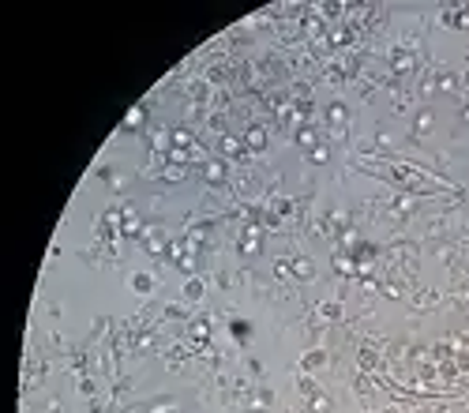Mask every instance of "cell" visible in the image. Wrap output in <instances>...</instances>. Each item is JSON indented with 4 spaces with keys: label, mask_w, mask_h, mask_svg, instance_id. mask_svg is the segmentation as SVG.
Returning a JSON list of instances; mask_svg holds the SVG:
<instances>
[{
    "label": "cell",
    "mask_w": 469,
    "mask_h": 413,
    "mask_svg": "<svg viewBox=\"0 0 469 413\" xmlns=\"http://www.w3.org/2000/svg\"><path fill=\"white\" fill-rule=\"evenodd\" d=\"M319 312H323V320H338L341 316V304H334V301H327L323 308H319Z\"/></svg>",
    "instance_id": "cell-10"
},
{
    "label": "cell",
    "mask_w": 469,
    "mask_h": 413,
    "mask_svg": "<svg viewBox=\"0 0 469 413\" xmlns=\"http://www.w3.org/2000/svg\"><path fill=\"white\" fill-rule=\"evenodd\" d=\"M428 128H432V117H428V113H424V117H417V132H428Z\"/></svg>",
    "instance_id": "cell-19"
},
{
    "label": "cell",
    "mask_w": 469,
    "mask_h": 413,
    "mask_svg": "<svg viewBox=\"0 0 469 413\" xmlns=\"http://www.w3.org/2000/svg\"><path fill=\"white\" fill-rule=\"evenodd\" d=\"M222 151H225V154H240V143L233 139V135H225V139H222Z\"/></svg>",
    "instance_id": "cell-14"
},
{
    "label": "cell",
    "mask_w": 469,
    "mask_h": 413,
    "mask_svg": "<svg viewBox=\"0 0 469 413\" xmlns=\"http://www.w3.org/2000/svg\"><path fill=\"white\" fill-rule=\"evenodd\" d=\"M139 124H143V109H132L128 117H124V128H128V132H135Z\"/></svg>",
    "instance_id": "cell-8"
},
{
    "label": "cell",
    "mask_w": 469,
    "mask_h": 413,
    "mask_svg": "<svg viewBox=\"0 0 469 413\" xmlns=\"http://www.w3.org/2000/svg\"><path fill=\"white\" fill-rule=\"evenodd\" d=\"M184 297H188V301H199V297H203V282H199V278H192V282L184 286Z\"/></svg>",
    "instance_id": "cell-5"
},
{
    "label": "cell",
    "mask_w": 469,
    "mask_h": 413,
    "mask_svg": "<svg viewBox=\"0 0 469 413\" xmlns=\"http://www.w3.org/2000/svg\"><path fill=\"white\" fill-rule=\"evenodd\" d=\"M165 177H169V180H180L184 173H180V165H169V169H165Z\"/></svg>",
    "instance_id": "cell-20"
},
{
    "label": "cell",
    "mask_w": 469,
    "mask_h": 413,
    "mask_svg": "<svg viewBox=\"0 0 469 413\" xmlns=\"http://www.w3.org/2000/svg\"><path fill=\"white\" fill-rule=\"evenodd\" d=\"M169 410H173V402H162V406H154L150 413H169Z\"/></svg>",
    "instance_id": "cell-21"
},
{
    "label": "cell",
    "mask_w": 469,
    "mask_h": 413,
    "mask_svg": "<svg viewBox=\"0 0 469 413\" xmlns=\"http://www.w3.org/2000/svg\"><path fill=\"white\" fill-rule=\"evenodd\" d=\"M222 177H225L222 162H206V180H222Z\"/></svg>",
    "instance_id": "cell-7"
},
{
    "label": "cell",
    "mask_w": 469,
    "mask_h": 413,
    "mask_svg": "<svg viewBox=\"0 0 469 413\" xmlns=\"http://www.w3.org/2000/svg\"><path fill=\"white\" fill-rule=\"evenodd\" d=\"M297 143H304V147H312V143H316V135H312V128H300V132H297Z\"/></svg>",
    "instance_id": "cell-15"
},
{
    "label": "cell",
    "mask_w": 469,
    "mask_h": 413,
    "mask_svg": "<svg viewBox=\"0 0 469 413\" xmlns=\"http://www.w3.org/2000/svg\"><path fill=\"white\" fill-rule=\"evenodd\" d=\"M462 117H466V120H469V105H466V109H462Z\"/></svg>",
    "instance_id": "cell-22"
},
{
    "label": "cell",
    "mask_w": 469,
    "mask_h": 413,
    "mask_svg": "<svg viewBox=\"0 0 469 413\" xmlns=\"http://www.w3.org/2000/svg\"><path fill=\"white\" fill-rule=\"evenodd\" d=\"M331 124H345V105H331Z\"/></svg>",
    "instance_id": "cell-13"
},
{
    "label": "cell",
    "mask_w": 469,
    "mask_h": 413,
    "mask_svg": "<svg viewBox=\"0 0 469 413\" xmlns=\"http://www.w3.org/2000/svg\"><path fill=\"white\" fill-rule=\"evenodd\" d=\"M319 364H323V353H308L304 357V368H319Z\"/></svg>",
    "instance_id": "cell-17"
},
{
    "label": "cell",
    "mask_w": 469,
    "mask_h": 413,
    "mask_svg": "<svg viewBox=\"0 0 469 413\" xmlns=\"http://www.w3.org/2000/svg\"><path fill=\"white\" fill-rule=\"evenodd\" d=\"M244 143H248V151H263V147H267V132H263V128H248Z\"/></svg>",
    "instance_id": "cell-1"
},
{
    "label": "cell",
    "mask_w": 469,
    "mask_h": 413,
    "mask_svg": "<svg viewBox=\"0 0 469 413\" xmlns=\"http://www.w3.org/2000/svg\"><path fill=\"white\" fill-rule=\"evenodd\" d=\"M173 139H177V147H192V135L188 132H173Z\"/></svg>",
    "instance_id": "cell-18"
},
{
    "label": "cell",
    "mask_w": 469,
    "mask_h": 413,
    "mask_svg": "<svg viewBox=\"0 0 469 413\" xmlns=\"http://www.w3.org/2000/svg\"><path fill=\"white\" fill-rule=\"evenodd\" d=\"M334 270H338V274H353V259H345V255H341V259H334Z\"/></svg>",
    "instance_id": "cell-12"
},
{
    "label": "cell",
    "mask_w": 469,
    "mask_h": 413,
    "mask_svg": "<svg viewBox=\"0 0 469 413\" xmlns=\"http://www.w3.org/2000/svg\"><path fill=\"white\" fill-rule=\"evenodd\" d=\"M206 334H210V327H206V320L192 323V338H196V342H206Z\"/></svg>",
    "instance_id": "cell-9"
},
{
    "label": "cell",
    "mask_w": 469,
    "mask_h": 413,
    "mask_svg": "<svg viewBox=\"0 0 469 413\" xmlns=\"http://www.w3.org/2000/svg\"><path fill=\"white\" fill-rule=\"evenodd\" d=\"M240 248H244L248 255H252V252H259V237H256V229H248V237L240 241Z\"/></svg>",
    "instance_id": "cell-6"
},
{
    "label": "cell",
    "mask_w": 469,
    "mask_h": 413,
    "mask_svg": "<svg viewBox=\"0 0 469 413\" xmlns=\"http://www.w3.org/2000/svg\"><path fill=\"white\" fill-rule=\"evenodd\" d=\"M229 330H233V338H237V342H244V338L252 334V323H244V320H233V323H229Z\"/></svg>",
    "instance_id": "cell-3"
},
{
    "label": "cell",
    "mask_w": 469,
    "mask_h": 413,
    "mask_svg": "<svg viewBox=\"0 0 469 413\" xmlns=\"http://www.w3.org/2000/svg\"><path fill=\"white\" fill-rule=\"evenodd\" d=\"M293 274H297V278H312V274H316V267H312L308 259H293Z\"/></svg>",
    "instance_id": "cell-4"
},
{
    "label": "cell",
    "mask_w": 469,
    "mask_h": 413,
    "mask_svg": "<svg viewBox=\"0 0 469 413\" xmlns=\"http://www.w3.org/2000/svg\"><path fill=\"white\" fill-rule=\"evenodd\" d=\"M327 158H331V151H327V147H316V151H312V162H316V165H323Z\"/></svg>",
    "instance_id": "cell-16"
},
{
    "label": "cell",
    "mask_w": 469,
    "mask_h": 413,
    "mask_svg": "<svg viewBox=\"0 0 469 413\" xmlns=\"http://www.w3.org/2000/svg\"><path fill=\"white\" fill-rule=\"evenodd\" d=\"M132 289H135V293H150L154 278H150V274H135V278H132Z\"/></svg>",
    "instance_id": "cell-2"
},
{
    "label": "cell",
    "mask_w": 469,
    "mask_h": 413,
    "mask_svg": "<svg viewBox=\"0 0 469 413\" xmlns=\"http://www.w3.org/2000/svg\"><path fill=\"white\" fill-rule=\"evenodd\" d=\"M409 68H413V57H409V53L394 57V72H409Z\"/></svg>",
    "instance_id": "cell-11"
}]
</instances>
